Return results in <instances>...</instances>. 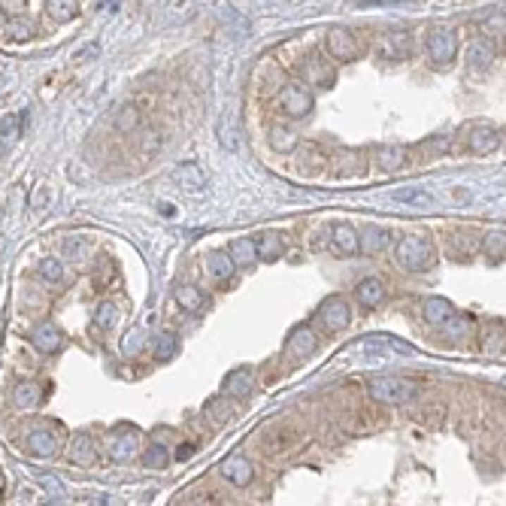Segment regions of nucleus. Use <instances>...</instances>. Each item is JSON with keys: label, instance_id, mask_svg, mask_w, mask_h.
I'll use <instances>...</instances> for the list:
<instances>
[{"label": "nucleus", "instance_id": "38", "mask_svg": "<svg viewBox=\"0 0 506 506\" xmlns=\"http://www.w3.org/2000/svg\"><path fill=\"white\" fill-rule=\"evenodd\" d=\"M39 276L46 282H52V285H58V282H64V264H61L58 258H43L39 261Z\"/></svg>", "mask_w": 506, "mask_h": 506}, {"label": "nucleus", "instance_id": "43", "mask_svg": "<svg viewBox=\"0 0 506 506\" xmlns=\"http://www.w3.org/2000/svg\"><path fill=\"white\" fill-rule=\"evenodd\" d=\"M161 143H164V137L155 134V130H152V134H146V137H143V155H155V152L161 149Z\"/></svg>", "mask_w": 506, "mask_h": 506}, {"label": "nucleus", "instance_id": "2", "mask_svg": "<svg viewBox=\"0 0 506 506\" xmlns=\"http://www.w3.org/2000/svg\"><path fill=\"white\" fill-rule=\"evenodd\" d=\"M367 391H370L373 400L391 403V407L416 400V385H412L409 379H400V376H373L367 382Z\"/></svg>", "mask_w": 506, "mask_h": 506}, {"label": "nucleus", "instance_id": "47", "mask_svg": "<svg viewBox=\"0 0 506 506\" xmlns=\"http://www.w3.org/2000/svg\"><path fill=\"white\" fill-rule=\"evenodd\" d=\"M158 209H161V212H164V216H167V218H176V206H173V204H161Z\"/></svg>", "mask_w": 506, "mask_h": 506}, {"label": "nucleus", "instance_id": "27", "mask_svg": "<svg viewBox=\"0 0 506 506\" xmlns=\"http://www.w3.org/2000/svg\"><path fill=\"white\" fill-rule=\"evenodd\" d=\"M152 352H155L158 361H170L179 352V337L173 331H161L155 337V343H152Z\"/></svg>", "mask_w": 506, "mask_h": 506}, {"label": "nucleus", "instance_id": "15", "mask_svg": "<svg viewBox=\"0 0 506 506\" xmlns=\"http://www.w3.org/2000/svg\"><path fill=\"white\" fill-rule=\"evenodd\" d=\"M331 246L340 255H358V230L349 221H337L331 228Z\"/></svg>", "mask_w": 506, "mask_h": 506}, {"label": "nucleus", "instance_id": "20", "mask_svg": "<svg viewBox=\"0 0 506 506\" xmlns=\"http://www.w3.org/2000/svg\"><path fill=\"white\" fill-rule=\"evenodd\" d=\"M376 52L382 58H391V61H397V58H407L412 52V43H409V34L407 30H391V34L382 39Z\"/></svg>", "mask_w": 506, "mask_h": 506}, {"label": "nucleus", "instance_id": "45", "mask_svg": "<svg viewBox=\"0 0 506 506\" xmlns=\"http://www.w3.org/2000/svg\"><path fill=\"white\" fill-rule=\"evenodd\" d=\"M4 137H6V140H18V125H16V118H6V121H4Z\"/></svg>", "mask_w": 506, "mask_h": 506}, {"label": "nucleus", "instance_id": "33", "mask_svg": "<svg viewBox=\"0 0 506 506\" xmlns=\"http://www.w3.org/2000/svg\"><path fill=\"white\" fill-rule=\"evenodd\" d=\"M176 303L185 312H200L204 309V295H200V288H195V285H179L176 288Z\"/></svg>", "mask_w": 506, "mask_h": 506}, {"label": "nucleus", "instance_id": "40", "mask_svg": "<svg viewBox=\"0 0 506 506\" xmlns=\"http://www.w3.org/2000/svg\"><path fill=\"white\" fill-rule=\"evenodd\" d=\"M116 128L125 130V134L137 130V128H140V109H137V106H125V109L118 113V118H116Z\"/></svg>", "mask_w": 506, "mask_h": 506}, {"label": "nucleus", "instance_id": "6", "mask_svg": "<svg viewBox=\"0 0 506 506\" xmlns=\"http://www.w3.org/2000/svg\"><path fill=\"white\" fill-rule=\"evenodd\" d=\"M316 349H319V340H316V333H312L307 325H300L291 331V337L285 340V358L295 364H303V361H309L312 355H316Z\"/></svg>", "mask_w": 506, "mask_h": 506}, {"label": "nucleus", "instance_id": "29", "mask_svg": "<svg viewBox=\"0 0 506 506\" xmlns=\"http://www.w3.org/2000/svg\"><path fill=\"white\" fill-rule=\"evenodd\" d=\"M297 134L291 128H282V125H276L270 130V146L276 149V152H282V155H288V152H295L297 149Z\"/></svg>", "mask_w": 506, "mask_h": 506}, {"label": "nucleus", "instance_id": "10", "mask_svg": "<svg viewBox=\"0 0 506 506\" xmlns=\"http://www.w3.org/2000/svg\"><path fill=\"white\" fill-rule=\"evenodd\" d=\"M173 182L182 188V191H191V195H200V191H206L209 185V176L206 170L197 164V161H185V164H179L173 170Z\"/></svg>", "mask_w": 506, "mask_h": 506}, {"label": "nucleus", "instance_id": "13", "mask_svg": "<svg viewBox=\"0 0 506 506\" xmlns=\"http://www.w3.org/2000/svg\"><path fill=\"white\" fill-rule=\"evenodd\" d=\"M388 246H391V234L379 225H367L358 234V252H364V255H379Z\"/></svg>", "mask_w": 506, "mask_h": 506}, {"label": "nucleus", "instance_id": "36", "mask_svg": "<svg viewBox=\"0 0 506 506\" xmlns=\"http://www.w3.org/2000/svg\"><path fill=\"white\" fill-rule=\"evenodd\" d=\"M64 258H70V261H82L85 255H88V240L82 237V234H73V237H67L64 240Z\"/></svg>", "mask_w": 506, "mask_h": 506}, {"label": "nucleus", "instance_id": "4", "mask_svg": "<svg viewBox=\"0 0 506 506\" xmlns=\"http://www.w3.org/2000/svg\"><path fill=\"white\" fill-rule=\"evenodd\" d=\"M325 49H328V55L333 61H340V64H346V61H355L358 52H361V46H358V37L352 34L349 27H331L328 34H325Z\"/></svg>", "mask_w": 506, "mask_h": 506}, {"label": "nucleus", "instance_id": "11", "mask_svg": "<svg viewBox=\"0 0 506 506\" xmlns=\"http://www.w3.org/2000/svg\"><path fill=\"white\" fill-rule=\"evenodd\" d=\"M137 449H140V440L134 431H118L116 437H109V458L116 464H130L137 458Z\"/></svg>", "mask_w": 506, "mask_h": 506}, {"label": "nucleus", "instance_id": "46", "mask_svg": "<svg viewBox=\"0 0 506 506\" xmlns=\"http://www.w3.org/2000/svg\"><path fill=\"white\" fill-rule=\"evenodd\" d=\"M191 455H195V446H191V443H182V446L176 449V461H188Z\"/></svg>", "mask_w": 506, "mask_h": 506}, {"label": "nucleus", "instance_id": "18", "mask_svg": "<svg viewBox=\"0 0 506 506\" xmlns=\"http://www.w3.org/2000/svg\"><path fill=\"white\" fill-rule=\"evenodd\" d=\"M388 200H394V204H403V206H433L437 204V197L431 195L428 188H421V185H407V188H394Z\"/></svg>", "mask_w": 506, "mask_h": 506}, {"label": "nucleus", "instance_id": "42", "mask_svg": "<svg viewBox=\"0 0 506 506\" xmlns=\"http://www.w3.org/2000/svg\"><path fill=\"white\" fill-rule=\"evenodd\" d=\"M4 37H6V39H16V43H25V39L34 37V27L25 25V22H9L6 30H4Z\"/></svg>", "mask_w": 506, "mask_h": 506}, {"label": "nucleus", "instance_id": "30", "mask_svg": "<svg viewBox=\"0 0 506 506\" xmlns=\"http://www.w3.org/2000/svg\"><path fill=\"white\" fill-rule=\"evenodd\" d=\"M282 252H285V242H282L279 234H273V230L261 234V240H258V258L276 261V258H282Z\"/></svg>", "mask_w": 506, "mask_h": 506}, {"label": "nucleus", "instance_id": "31", "mask_svg": "<svg viewBox=\"0 0 506 506\" xmlns=\"http://www.w3.org/2000/svg\"><path fill=\"white\" fill-rule=\"evenodd\" d=\"M195 9H197V0H170L167 9H164V25H179V22H185L188 16H195Z\"/></svg>", "mask_w": 506, "mask_h": 506}, {"label": "nucleus", "instance_id": "1", "mask_svg": "<svg viewBox=\"0 0 506 506\" xmlns=\"http://www.w3.org/2000/svg\"><path fill=\"white\" fill-rule=\"evenodd\" d=\"M394 255H397V267L407 273H424L437 261L433 242L424 237H403L397 246H394Z\"/></svg>", "mask_w": 506, "mask_h": 506}, {"label": "nucleus", "instance_id": "16", "mask_svg": "<svg viewBox=\"0 0 506 506\" xmlns=\"http://www.w3.org/2000/svg\"><path fill=\"white\" fill-rule=\"evenodd\" d=\"M455 312H458V309H455V303L446 300V297H428V300L421 303V316L433 328H443L455 316Z\"/></svg>", "mask_w": 506, "mask_h": 506}, {"label": "nucleus", "instance_id": "7", "mask_svg": "<svg viewBox=\"0 0 506 506\" xmlns=\"http://www.w3.org/2000/svg\"><path fill=\"white\" fill-rule=\"evenodd\" d=\"M218 473H221V479L228 485H234V488H246V485L255 479V467H252V461L246 455H228V458L218 464Z\"/></svg>", "mask_w": 506, "mask_h": 506}, {"label": "nucleus", "instance_id": "32", "mask_svg": "<svg viewBox=\"0 0 506 506\" xmlns=\"http://www.w3.org/2000/svg\"><path fill=\"white\" fill-rule=\"evenodd\" d=\"M46 13L55 22H70L79 16V0H46Z\"/></svg>", "mask_w": 506, "mask_h": 506}, {"label": "nucleus", "instance_id": "26", "mask_svg": "<svg viewBox=\"0 0 506 506\" xmlns=\"http://www.w3.org/2000/svg\"><path fill=\"white\" fill-rule=\"evenodd\" d=\"M13 400H16V407H22V409H30V407H39V400H43V388L37 385V382H18L16 391H13Z\"/></svg>", "mask_w": 506, "mask_h": 506}, {"label": "nucleus", "instance_id": "23", "mask_svg": "<svg viewBox=\"0 0 506 506\" xmlns=\"http://www.w3.org/2000/svg\"><path fill=\"white\" fill-rule=\"evenodd\" d=\"M234 270H237V264H234V258H230L228 252H209L206 255V273L212 279L225 282V279L234 276Z\"/></svg>", "mask_w": 506, "mask_h": 506}, {"label": "nucleus", "instance_id": "25", "mask_svg": "<svg viewBox=\"0 0 506 506\" xmlns=\"http://www.w3.org/2000/svg\"><path fill=\"white\" fill-rule=\"evenodd\" d=\"M27 452L39 455V458H52V455L58 452V437L52 431H34L27 437Z\"/></svg>", "mask_w": 506, "mask_h": 506}, {"label": "nucleus", "instance_id": "3", "mask_svg": "<svg viewBox=\"0 0 506 506\" xmlns=\"http://www.w3.org/2000/svg\"><path fill=\"white\" fill-rule=\"evenodd\" d=\"M455 52H458V37H455V30L446 27V25H433L428 30V55L437 67H446L452 64Z\"/></svg>", "mask_w": 506, "mask_h": 506}, {"label": "nucleus", "instance_id": "19", "mask_svg": "<svg viewBox=\"0 0 506 506\" xmlns=\"http://www.w3.org/2000/svg\"><path fill=\"white\" fill-rule=\"evenodd\" d=\"M355 300L361 303L364 309H376V307H382V300H385V285H382V279L367 276V279H364L361 285L355 288Z\"/></svg>", "mask_w": 506, "mask_h": 506}, {"label": "nucleus", "instance_id": "35", "mask_svg": "<svg viewBox=\"0 0 506 506\" xmlns=\"http://www.w3.org/2000/svg\"><path fill=\"white\" fill-rule=\"evenodd\" d=\"M118 321V307L113 300H104L97 307V312H94V328H100V331H113V325Z\"/></svg>", "mask_w": 506, "mask_h": 506}, {"label": "nucleus", "instance_id": "44", "mask_svg": "<svg viewBox=\"0 0 506 506\" xmlns=\"http://www.w3.org/2000/svg\"><path fill=\"white\" fill-rule=\"evenodd\" d=\"M212 412H216V419H218V421H225V419H230V416H234V403H228V407H221V400H216V403H212Z\"/></svg>", "mask_w": 506, "mask_h": 506}, {"label": "nucleus", "instance_id": "5", "mask_svg": "<svg viewBox=\"0 0 506 506\" xmlns=\"http://www.w3.org/2000/svg\"><path fill=\"white\" fill-rule=\"evenodd\" d=\"M358 349L370 352V355L376 358H394V355H416V346L412 343H403L397 337H391V333H373V337H364L358 343Z\"/></svg>", "mask_w": 506, "mask_h": 506}, {"label": "nucleus", "instance_id": "9", "mask_svg": "<svg viewBox=\"0 0 506 506\" xmlns=\"http://www.w3.org/2000/svg\"><path fill=\"white\" fill-rule=\"evenodd\" d=\"M279 104H282V113L291 118H303L312 113V94L303 85H285L279 94Z\"/></svg>", "mask_w": 506, "mask_h": 506}, {"label": "nucleus", "instance_id": "17", "mask_svg": "<svg viewBox=\"0 0 506 506\" xmlns=\"http://www.w3.org/2000/svg\"><path fill=\"white\" fill-rule=\"evenodd\" d=\"M300 76L307 79V85H312V88H328L333 82V67L321 58H309V61H303Z\"/></svg>", "mask_w": 506, "mask_h": 506}, {"label": "nucleus", "instance_id": "24", "mask_svg": "<svg viewBox=\"0 0 506 506\" xmlns=\"http://www.w3.org/2000/svg\"><path fill=\"white\" fill-rule=\"evenodd\" d=\"M230 258H234V264L237 267H252L258 261V242L255 240H249V237H240L230 242V252H228Z\"/></svg>", "mask_w": 506, "mask_h": 506}, {"label": "nucleus", "instance_id": "39", "mask_svg": "<svg viewBox=\"0 0 506 506\" xmlns=\"http://www.w3.org/2000/svg\"><path fill=\"white\" fill-rule=\"evenodd\" d=\"M143 464H146V467H152V470H164L167 464H170V455H167L164 446H149L143 452Z\"/></svg>", "mask_w": 506, "mask_h": 506}, {"label": "nucleus", "instance_id": "14", "mask_svg": "<svg viewBox=\"0 0 506 506\" xmlns=\"http://www.w3.org/2000/svg\"><path fill=\"white\" fill-rule=\"evenodd\" d=\"M470 149L476 152V155H491V152H498L500 143H503V134L498 128H491V125H479V128H473V134H470Z\"/></svg>", "mask_w": 506, "mask_h": 506}, {"label": "nucleus", "instance_id": "21", "mask_svg": "<svg viewBox=\"0 0 506 506\" xmlns=\"http://www.w3.org/2000/svg\"><path fill=\"white\" fill-rule=\"evenodd\" d=\"M255 388V370L252 367H240L234 373H228V379H225V394L228 397H246V394Z\"/></svg>", "mask_w": 506, "mask_h": 506}, {"label": "nucleus", "instance_id": "41", "mask_svg": "<svg viewBox=\"0 0 506 506\" xmlns=\"http://www.w3.org/2000/svg\"><path fill=\"white\" fill-rule=\"evenodd\" d=\"M482 246H485V252H488L491 261H500L503 258V230H488Z\"/></svg>", "mask_w": 506, "mask_h": 506}, {"label": "nucleus", "instance_id": "8", "mask_svg": "<svg viewBox=\"0 0 506 506\" xmlns=\"http://www.w3.org/2000/svg\"><path fill=\"white\" fill-rule=\"evenodd\" d=\"M319 319H321V325H325L328 331H343V328H349V321H352V307H349V300L343 297V295L328 297V300L319 307Z\"/></svg>", "mask_w": 506, "mask_h": 506}, {"label": "nucleus", "instance_id": "22", "mask_svg": "<svg viewBox=\"0 0 506 506\" xmlns=\"http://www.w3.org/2000/svg\"><path fill=\"white\" fill-rule=\"evenodd\" d=\"M407 158H409V152L403 146H397V143H388V146L376 149V164H379V170H385V173L400 170L403 164H407Z\"/></svg>", "mask_w": 506, "mask_h": 506}, {"label": "nucleus", "instance_id": "37", "mask_svg": "<svg viewBox=\"0 0 506 506\" xmlns=\"http://www.w3.org/2000/svg\"><path fill=\"white\" fill-rule=\"evenodd\" d=\"M143 346H146V331H128L125 340H121V355L134 358L143 352Z\"/></svg>", "mask_w": 506, "mask_h": 506}, {"label": "nucleus", "instance_id": "12", "mask_svg": "<svg viewBox=\"0 0 506 506\" xmlns=\"http://www.w3.org/2000/svg\"><path fill=\"white\" fill-rule=\"evenodd\" d=\"M30 343H34L43 355H55V352H61V346H64V333H61L52 321H43V325H37L30 331Z\"/></svg>", "mask_w": 506, "mask_h": 506}, {"label": "nucleus", "instance_id": "28", "mask_svg": "<svg viewBox=\"0 0 506 506\" xmlns=\"http://www.w3.org/2000/svg\"><path fill=\"white\" fill-rule=\"evenodd\" d=\"M467 64L473 70H488L494 64V49L485 43V39H476V43L470 46V52H467Z\"/></svg>", "mask_w": 506, "mask_h": 506}, {"label": "nucleus", "instance_id": "34", "mask_svg": "<svg viewBox=\"0 0 506 506\" xmlns=\"http://www.w3.org/2000/svg\"><path fill=\"white\" fill-rule=\"evenodd\" d=\"M73 461L76 464H94L97 461V449H94V440L88 433H79L73 440Z\"/></svg>", "mask_w": 506, "mask_h": 506}]
</instances>
